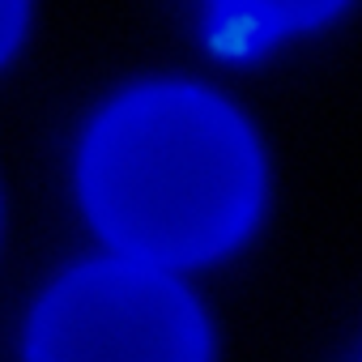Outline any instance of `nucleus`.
I'll list each match as a JSON object with an SVG mask.
<instances>
[{
	"label": "nucleus",
	"instance_id": "obj_4",
	"mask_svg": "<svg viewBox=\"0 0 362 362\" xmlns=\"http://www.w3.org/2000/svg\"><path fill=\"white\" fill-rule=\"evenodd\" d=\"M22 26H26V0H0V64L18 47Z\"/></svg>",
	"mask_w": 362,
	"mask_h": 362
},
{
	"label": "nucleus",
	"instance_id": "obj_2",
	"mask_svg": "<svg viewBox=\"0 0 362 362\" xmlns=\"http://www.w3.org/2000/svg\"><path fill=\"white\" fill-rule=\"evenodd\" d=\"M26 362H209V328L162 264L94 260L39 303Z\"/></svg>",
	"mask_w": 362,
	"mask_h": 362
},
{
	"label": "nucleus",
	"instance_id": "obj_3",
	"mask_svg": "<svg viewBox=\"0 0 362 362\" xmlns=\"http://www.w3.org/2000/svg\"><path fill=\"white\" fill-rule=\"evenodd\" d=\"M341 5L345 0H214V47L226 56H252L277 35L332 18Z\"/></svg>",
	"mask_w": 362,
	"mask_h": 362
},
{
	"label": "nucleus",
	"instance_id": "obj_1",
	"mask_svg": "<svg viewBox=\"0 0 362 362\" xmlns=\"http://www.w3.org/2000/svg\"><path fill=\"white\" fill-rule=\"evenodd\" d=\"M81 192L94 226L149 264H201L256 222L264 166L235 107L197 86H141L86 136Z\"/></svg>",
	"mask_w": 362,
	"mask_h": 362
}]
</instances>
